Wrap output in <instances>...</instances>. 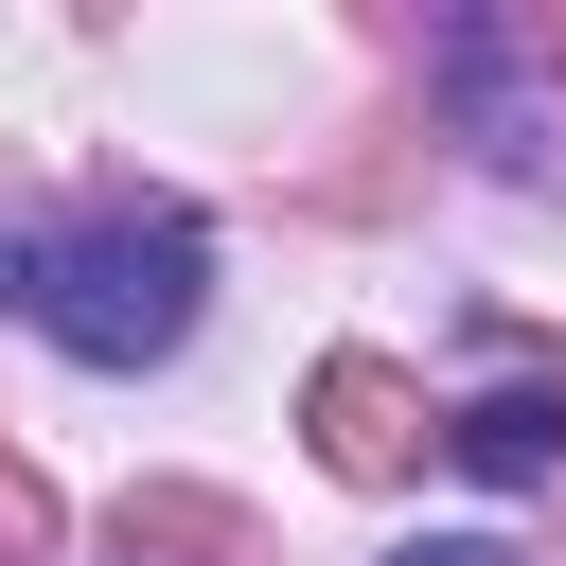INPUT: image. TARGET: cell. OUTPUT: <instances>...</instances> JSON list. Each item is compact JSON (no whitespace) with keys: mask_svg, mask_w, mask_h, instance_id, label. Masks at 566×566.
Returning a JSON list of instances; mask_svg holds the SVG:
<instances>
[{"mask_svg":"<svg viewBox=\"0 0 566 566\" xmlns=\"http://www.w3.org/2000/svg\"><path fill=\"white\" fill-rule=\"evenodd\" d=\"M407 566H513V548H478V531H460V548H407Z\"/></svg>","mask_w":566,"mask_h":566,"instance_id":"cell-5","label":"cell"},{"mask_svg":"<svg viewBox=\"0 0 566 566\" xmlns=\"http://www.w3.org/2000/svg\"><path fill=\"white\" fill-rule=\"evenodd\" d=\"M442 442H460L478 478H548V460H566V389H478Z\"/></svg>","mask_w":566,"mask_h":566,"instance_id":"cell-3","label":"cell"},{"mask_svg":"<svg viewBox=\"0 0 566 566\" xmlns=\"http://www.w3.org/2000/svg\"><path fill=\"white\" fill-rule=\"evenodd\" d=\"M124 548H177V566H230L248 531H230L212 495H142V513H124Z\"/></svg>","mask_w":566,"mask_h":566,"instance_id":"cell-4","label":"cell"},{"mask_svg":"<svg viewBox=\"0 0 566 566\" xmlns=\"http://www.w3.org/2000/svg\"><path fill=\"white\" fill-rule=\"evenodd\" d=\"M195 283H212L195 212H88V230L18 248V318H35L53 354H88V371L177 354V336H195Z\"/></svg>","mask_w":566,"mask_h":566,"instance_id":"cell-1","label":"cell"},{"mask_svg":"<svg viewBox=\"0 0 566 566\" xmlns=\"http://www.w3.org/2000/svg\"><path fill=\"white\" fill-rule=\"evenodd\" d=\"M318 460H336V478H407V460H424V407H407L389 354H336V371H318Z\"/></svg>","mask_w":566,"mask_h":566,"instance_id":"cell-2","label":"cell"}]
</instances>
